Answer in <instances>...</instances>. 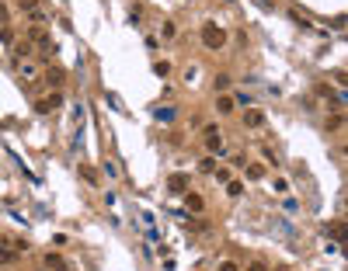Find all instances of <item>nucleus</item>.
Segmentation results:
<instances>
[{
    "instance_id": "f257e3e1",
    "label": "nucleus",
    "mask_w": 348,
    "mask_h": 271,
    "mask_svg": "<svg viewBox=\"0 0 348 271\" xmlns=\"http://www.w3.org/2000/svg\"><path fill=\"white\" fill-rule=\"evenodd\" d=\"M202 46L213 49V52L223 49V46H226V28L216 25V21H206V25H202Z\"/></svg>"
},
{
    "instance_id": "f03ea898",
    "label": "nucleus",
    "mask_w": 348,
    "mask_h": 271,
    "mask_svg": "<svg viewBox=\"0 0 348 271\" xmlns=\"http://www.w3.org/2000/svg\"><path fill=\"white\" fill-rule=\"evenodd\" d=\"M59 104H63V98H59V94H49V98H42V101H35V111H38V115H53Z\"/></svg>"
},
{
    "instance_id": "7ed1b4c3",
    "label": "nucleus",
    "mask_w": 348,
    "mask_h": 271,
    "mask_svg": "<svg viewBox=\"0 0 348 271\" xmlns=\"http://www.w3.org/2000/svg\"><path fill=\"white\" fill-rule=\"evenodd\" d=\"M206 149H209V153H223V136H219L216 125L206 129Z\"/></svg>"
},
{
    "instance_id": "20e7f679",
    "label": "nucleus",
    "mask_w": 348,
    "mask_h": 271,
    "mask_svg": "<svg viewBox=\"0 0 348 271\" xmlns=\"http://www.w3.org/2000/svg\"><path fill=\"white\" fill-rule=\"evenodd\" d=\"M244 125H247V129H261V125H265V111H261V108H247V111H244Z\"/></svg>"
},
{
    "instance_id": "39448f33",
    "label": "nucleus",
    "mask_w": 348,
    "mask_h": 271,
    "mask_svg": "<svg viewBox=\"0 0 348 271\" xmlns=\"http://www.w3.org/2000/svg\"><path fill=\"white\" fill-rule=\"evenodd\" d=\"M63 80H66V73H63L59 66H53V70H46V84H49L53 91H59V87H63Z\"/></svg>"
},
{
    "instance_id": "423d86ee",
    "label": "nucleus",
    "mask_w": 348,
    "mask_h": 271,
    "mask_svg": "<svg viewBox=\"0 0 348 271\" xmlns=\"http://www.w3.org/2000/svg\"><path fill=\"white\" fill-rule=\"evenodd\" d=\"M46 268L49 271H70V264H66L63 254H46Z\"/></svg>"
},
{
    "instance_id": "0eeeda50",
    "label": "nucleus",
    "mask_w": 348,
    "mask_h": 271,
    "mask_svg": "<svg viewBox=\"0 0 348 271\" xmlns=\"http://www.w3.org/2000/svg\"><path fill=\"white\" fill-rule=\"evenodd\" d=\"M28 42H38V46H49V35H46V28H28Z\"/></svg>"
},
{
    "instance_id": "6e6552de",
    "label": "nucleus",
    "mask_w": 348,
    "mask_h": 271,
    "mask_svg": "<svg viewBox=\"0 0 348 271\" xmlns=\"http://www.w3.org/2000/svg\"><path fill=\"white\" fill-rule=\"evenodd\" d=\"M234 108H237V101H234V98H226V94H219V98H216V111H219V115H230Z\"/></svg>"
},
{
    "instance_id": "1a4fd4ad",
    "label": "nucleus",
    "mask_w": 348,
    "mask_h": 271,
    "mask_svg": "<svg viewBox=\"0 0 348 271\" xmlns=\"http://www.w3.org/2000/svg\"><path fill=\"white\" fill-rule=\"evenodd\" d=\"M167 188H171V191H185V188H188V174H171V177H167Z\"/></svg>"
},
{
    "instance_id": "9d476101",
    "label": "nucleus",
    "mask_w": 348,
    "mask_h": 271,
    "mask_svg": "<svg viewBox=\"0 0 348 271\" xmlns=\"http://www.w3.org/2000/svg\"><path fill=\"white\" fill-rule=\"evenodd\" d=\"M185 198H188V209H191V212H202V205H206L202 195H195V191H185Z\"/></svg>"
},
{
    "instance_id": "9b49d317",
    "label": "nucleus",
    "mask_w": 348,
    "mask_h": 271,
    "mask_svg": "<svg viewBox=\"0 0 348 271\" xmlns=\"http://www.w3.org/2000/svg\"><path fill=\"white\" fill-rule=\"evenodd\" d=\"M244 174H247V181H261V177H265V167H261V164H247Z\"/></svg>"
},
{
    "instance_id": "f8f14e48",
    "label": "nucleus",
    "mask_w": 348,
    "mask_h": 271,
    "mask_svg": "<svg viewBox=\"0 0 348 271\" xmlns=\"http://www.w3.org/2000/svg\"><path fill=\"white\" fill-rule=\"evenodd\" d=\"M18 261V250L14 247H0V268H4V264H14Z\"/></svg>"
},
{
    "instance_id": "ddd939ff",
    "label": "nucleus",
    "mask_w": 348,
    "mask_h": 271,
    "mask_svg": "<svg viewBox=\"0 0 348 271\" xmlns=\"http://www.w3.org/2000/svg\"><path fill=\"white\" fill-rule=\"evenodd\" d=\"M226 195H230V198H241V195H244V184H241V181H230V184H226Z\"/></svg>"
},
{
    "instance_id": "4468645a",
    "label": "nucleus",
    "mask_w": 348,
    "mask_h": 271,
    "mask_svg": "<svg viewBox=\"0 0 348 271\" xmlns=\"http://www.w3.org/2000/svg\"><path fill=\"white\" fill-rule=\"evenodd\" d=\"M213 87H216V91H226V87H230V73H216Z\"/></svg>"
},
{
    "instance_id": "2eb2a0df",
    "label": "nucleus",
    "mask_w": 348,
    "mask_h": 271,
    "mask_svg": "<svg viewBox=\"0 0 348 271\" xmlns=\"http://www.w3.org/2000/svg\"><path fill=\"white\" fill-rule=\"evenodd\" d=\"M80 177H84V181H91V184H98V171H94V167H87V164L80 167Z\"/></svg>"
},
{
    "instance_id": "dca6fc26",
    "label": "nucleus",
    "mask_w": 348,
    "mask_h": 271,
    "mask_svg": "<svg viewBox=\"0 0 348 271\" xmlns=\"http://www.w3.org/2000/svg\"><path fill=\"white\" fill-rule=\"evenodd\" d=\"M324 229H327V233H331V237H338V240H345V226H341V222H331V226H324Z\"/></svg>"
},
{
    "instance_id": "f3484780",
    "label": "nucleus",
    "mask_w": 348,
    "mask_h": 271,
    "mask_svg": "<svg viewBox=\"0 0 348 271\" xmlns=\"http://www.w3.org/2000/svg\"><path fill=\"white\" fill-rule=\"evenodd\" d=\"M153 115H157L161 122H171V119H174V108H157V111H153Z\"/></svg>"
},
{
    "instance_id": "a211bd4d",
    "label": "nucleus",
    "mask_w": 348,
    "mask_h": 271,
    "mask_svg": "<svg viewBox=\"0 0 348 271\" xmlns=\"http://www.w3.org/2000/svg\"><path fill=\"white\" fill-rule=\"evenodd\" d=\"M161 35H164V38H174V35H178V28H174V21H164V28H161Z\"/></svg>"
},
{
    "instance_id": "6ab92c4d",
    "label": "nucleus",
    "mask_w": 348,
    "mask_h": 271,
    "mask_svg": "<svg viewBox=\"0 0 348 271\" xmlns=\"http://www.w3.org/2000/svg\"><path fill=\"white\" fill-rule=\"evenodd\" d=\"M14 52H18V59H28V56H31V42H21Z\"/></svg>"
},
{
    "instance_id": "aec40b11",
    "label": "nucleus",
    "mask_w": 348,
    "mask_h": 271,
    "mask_svg": "<svg viewBox=\"0 0 348 271\" xmlns=\"http://www.w3.org/2000/svg\"><path fill=\"white\" fill-rule=\"evenodd\" d=\"M18 7H21V11H28V14H31V11H38V0H18Z\"/></svg>"
},
{
    "instance_id": "412c9836",
    "label": "nucleus",
    "mask_w": 348,
    "mask_h": 271,
    "mask_svg": "<svg viewBox=\"0 0 348 271\" xmlns=\"http://www.w3.org/2000/svg\"><path fill=\"white\" fill-rule=\"evenodd\" d=\"M0 38H4V46H14L18 35H14V28H4V31H0Z\"/></svg>"
},
{
    "instance_id": "4be33fe9",
    "label": "nucleus",
    "mask_w": 348,
    "mask_h": 271,
    "mask_svg": "<svg viewBox=\"0 0 348 271\" xmlns=\"http://www.w3.org/2000/svg\"><path fill=\"white\" fill-rule=\"evenodd\" d=\"M153 73H157V76H167V73H171V63H153Z\"/></svg>"
},
{
    "instance_id": "5701e85b",
    "label": "nucleus",
    "mask_w": 348,
    "mask_h": 271,
    "mask_svg": "<svg viewBox=\"0 0 348 271\" xmlns=\"http://www.w3.org/2000/svg\"><path fill=\"white\" fill-rule=\"evenodd\" d=\"M289 18H293V21H296V25H299V28H310V21H306V18H303V14H299V11H289Z\"/></svg>"
},
{
    "instance_id": "b1692460",
    "label": "nucleus",
    "mask_w": 348,
    "mask_h": 271,
    "mask_svg": "<svg viewBox=\"0 0 348 271\" xmlns=\"http://www.w3.org/2000/svg\"><path fill=\"white\" fill-rule=\"evenodd\" d=\"M341 125H345V119H341V115H334V119H331V122H327V129H331V132H338V129H341Z\"/></svg>"
},
{
    "instance_id": "393cba45",
    "label": "nucleus",
    "mask_w": 348,
    "mask_h": 271,
    "mask_svg": "<svg viewBox=\"0 0 348 271\" xmlns=\"http://www.w3.org/2000/svg\"><path fill=\"white\" fill-rule=\"evenodd\" d=\"M199 167H202V171H206V174H213V171H216V160H213V157H206V160H202V164H199Z\"/></svg>"
},
{
    "instance_id": "a878e982",
    "label": "nucleus",
    "mask_w": 348,
    "mask_h": 271,
    "mask_svg": "<svg viewBox=\"0 0 348 271\" xmlns=\"http://www.w3.org/2000/svg\"><path fill=\"white\" fill-rule=\"evenodd\" d=\"M275 191H279V195H286V191H289V181H282V177H275Z\"/></svg>"
},
{
    "instance_id": "bb28decb",
    "label": "nucleus",
    "mask_w": 348,
    "mask_h": 271,
    "mask_svg": "<svg viewBox=\"0 0 348 271\" xmlns=\"http://www.w3.org/2000/svg\"><path fill=\"white\" fill-rule=\"evenodd\" d=\"M219 271H241V268H237L234 261H223V264H219Z\"/></svg>"
},
{
    "instance_id": "cd10ccee",
    "label": "nucleus",
    "mask_w": 348,
    "mask_h": 271,
    "mask_svg": "<svg viewBox=\"0 0 348 271\" xmlns=\"http://www.w3.org/2000/svg\"><path fill=\"white\" fill-rule=\"evenodd\" d=\"M247 271H268V268H265L261 261H254V264H247Z\"/></svg>"
}]
</instances>
